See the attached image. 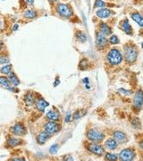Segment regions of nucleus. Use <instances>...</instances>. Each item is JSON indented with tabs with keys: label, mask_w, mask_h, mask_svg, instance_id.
I'll return each mask as SVG.
<instances>
[{
	"label": "nucleus",
	"mask_w": 143,
	"mask_h": 161,
	"mask_svg": "<svg viewBox=\"0 0 143 161\" xmlns=\"http://www.w3.org/2000/svg\"><path fill=\"white\" fill-rule=\"evenodd\" d=\"M107 62L112 66H118L123 61V55L117 48H112L107 55Z\"/></svg>",
	"instance_id": "obj_1"
},
{
	"label": "nucleus",
	"mask_w": 143,
	"mask_h": 161,
	"mask_svg": "<svg viewBox=\"0 0 143 161\" xmlns=\"http://www.w3.org/2000/svg\"><path fill=\"white\" fill-rule=\"evenodd\" d=\"M138 51L134 46L127 45L124 47V58L127 63L132 64L137 60Z\"/></svg>",
	"instance_id": "obj_2"
},
{
	"label": "nucleus",
	"mask_w": 143,
	"mask_h": 161,
	"mask_svg": "<svg viewBox=\"0 0 143 161\" xmlns=\"http://www.w3.org/2000/svg\"><path fill=\"white\" fill-rule=\"evenodd\" d=\"M87 138L89 141L93 142H100L105 139V134L103 132L97 129H89L87 133Z\"/></svg>",
	"instance_id": "obj_3"
},
{
	"label": "nucleus",
	"mask_w": 143,
	"mask_h": 161,
	"mask_svg": "<svg viewBox=\"0 0 143 161\" xmlns=\"http://www.w3.org/2000/svg\"><path fill=\"white\" fill-rule=\"evenodd\" d=\"M57 11L59 14V15L64 18H69L73 15V10L66 4H58L57 6Z\"/></svg>",
	"instance_id": "obj_4"
},
{
	"label": "nucleus",
	"mask_w": 143,
	"mask_h": 161,
	"mask_svg": "<svg viewBox=\"0 0 143 161\" xmlns=\"http://www.w3.org/2000/svg\"><path fill=\"white\" fill-rule=\"evenodd\" d=\"M118 157L123 161H131L135 159L136 152L132 149H124L119 153Z\"/></svg>",
	"instance_id": "obj_5"
},
{
	"label": "nucleus",
	"mask_w": 143,
	"mask_h": 161,
	"mask_svg": "<svg viewBox=\"0 0 143 161\" xmlns=\"http://www.w3.org/2000/svg\"><path fill=\"white\" fill-rule=\"evenodd\" d=\"M88 149L95 154V155H97V156H102L104 153H105V149L102 145L99 144L98 142H93L91 141L90 143H89L88 145Z\"/></svg>",
	"instance_id": "obj_6"
},
{
	"label": "nucleus",
	"mask_w": 143,
	"mask_h": 161,
	"mask_svg": "<svg viewBox=\"0 0 143 161\" xmlns=\"http://www.w3.org/2000/svg\"><path fill=\"white\" fill-rule=\"evenodd\" d=\"M59 125L57 123V122H49V123H46L44 126V130L46 133H49V134H54L56 133L57 131H59Z\"/></svg>",
	"instance_id": "obj_7"
},
{
	"label": "nucleus",
	"mask_w": 143,
	"mask_h": 161,
	"mask_svg": "<svg viewBox=\"0 0 143 161\" xmlns=\"http://www.w3.org/2000/svg\"><path fill=\"white\" fill-rule=\"evenodd\" d=\"M133 105L136 109H140L142 106H143V90H139L133 98Z\"/></svg>",
	"instance_id": "obj_8"
},
{
	"label": "nucleus",
	"mask_w": 143,
	"mask_h": 161,
	"mask_svg": "<svg viewBox=\"0 0 143 161\" xmlns=\"http://www.w3.org/2000/svg\"><path fill=\"white\" fill-rule=\"evenodd\" d=\"M96 43L99 48H105L107 46V39L100 31L96 35Z\"/></svg>",
	"instance_id": "obj_9"
},
{
	"label": "nucleus",
	"mask_w": 143,
	"mask_h": 161,
	"mask_svg": "<svg viewBox=\"0 0 143 161\" xmlns=\"http://www.w3.org/2000/svg\"><path fill=\"white\" fill-rule=\"evenodd\" d=\"M113 136H114V139L117 141L118 144H123V143H125L128 141L127 135L123 132H122V131H115V132H114Z\"/></svg>",
	"instance_id": "obj_10"
},
{
	"label": "nucleus",
	"mask_w": 143,
	"mask_h": 161,
	"mask_svg": "<svg viewBox=\"0 0 143 161\" xmlns=\"http://www.w3.org/2000/svg\"><path fill=\"white\" fill-rule=\"evenodd\" d=\"M11 132L15 135H24L26 133V128L22 124H15L13 127H11Z\"/></svg>",
	"instance_id": "obj_11"
},
{
	"label": "nucleus",
	"mask_w": 143,
	"mask_h": 161,
	"mask_svg": "<svg viewBox=\"0 0 143 161\" xmlns=\"http://www.w3.org/2000/svg\"><path fill=\"white\" fill-rule=\"evenodd\" d=\"M96 15L98 17H99L101 19H106V18H108L111 16L112 12L110 9H107V8H100L99 10L97 11Z\"/></svg>",
	"instance_id": "obj_12"
},
{
	"label": "nucleus",
	"mask_w": 143,
	"mask_h": 161,
	"mask_svg": "<svg viewBox=\"0 0 143 161\" xmlns=\"http://www.w3.org/2000/svg\"><path fill=\"white\" fill-rule=\"evenodd\" d=\"M122 30L127 34V35H132V27L131 26L128 19H124L121 23Z\"/></svg>",
	"instance_id": "obj_13"
},
{
	"label": "nucleus",
	"mask_w": 143,
	"mask_h": 161,
	"mask_svg": "<svg viewBox=\"0 0 143 161\" xmlns=\"http://www.w3.org/2000/svg\"><path fill=\"white\" fill-rule=\"evenodd\" d=\"M99 31L104 34L105 36H109L112 33V29L109 25H107L106 23H101L99 24Z\"/></svg>",
	"instance_id": "obj_14"
},
{
	"label": "nucleus",
	"mask_w": 143,
	"mask_h": 161,
	"mask_svg": "<svg viewBox=\"0 0 143 161\" xmlns=\"http://www.w3.org/2000/svg\"><path fill=\"white\" fill-rule=\"evenodd\" d=\"M49 103H47L45 99L43 98H38L37 101H36V107L37 109L40 112H44L46 106H49Z\"/></svg>",
	"instance_id": "obj_15"
},
{
	"label": "nucleus",
	"mask_w": 143,
	"mask_h": 161,
	"mask_svg": "<svg viewBox=\"0 0 143 161\" xmlns=\"http://www.w3.org/2000/svg\"><path fill=\"white\" fill-rule=\"evenodd\" d=\"M105 146H106L107 149H108L110 150H113V149H115L118 147V143H117V141L115 139L108 138L105 141Z\"/></svg>",
	"instance_id": "obj_16"
},
{
	"label": "nucleus",
	"mask_w": 143,
	"mask_h": 161,
	"mask_svg": "<svg viewBox=\"0 0 143 161\" xmlns=\"http://www.w3.org/2000/svg\"><path fill=\"white\" fill-rule=\"evenodd\" d=\"M49 137H50V134H49V133H46V132L45 133H40L38 136H37V141H38V144H44L47 140L49 139Z\"/></svg>",
	"instance_id": "obj_17"
},
{
	"label": "nucleus",
	"mask_w": 143,
	"mask_h": 161,
	"mask_svg": "<svg viewBox=\"0 0 143 161\" xmlns=\"http://www.w3.org/2000/svg\"><path fill=\"white\" fill-rule=\"evenodd\" d=\"M46 118L49 119L50 121H57L60 118V115L56 110H50L46 113Z\"/></svg>",
	"instance_id": "obj_18"
},
{
	"label": "nucleus",
	"mask_w": 143,
	"mask_h": 161,
	"mask_svg": "<svg viewBox=\"0 0 143 161\" xmlns=\"http://www.w3.org/2000/svg\"><path fill=\"white\" fill-rule=\"evenodd\" d=\"M131 19H132L134 22H136V23H138L139 26L143 27V16H142L140 14H139V13H133V14L131 15Z\"/></svg>",
	"instance_id": "obj_19"
},
{
	"label": "nucleus",
	"mask_w": 143,
	"mask_h": 161,
	"mask_svg": "<svg viewBox=\"0 0 143 161\" xmlns=\"http://www.w3.org/2000/svg\"><path fill=\"white\" fill-rule=\"evenodd\" d=\"M24 102L27 106H31L35 102V97L31 92H28L24 97Z\"/></svg>",
	"instance_id": "obj_20"
},
{
	"label": "nucleus",
	"mask_w": 143,
	"mask_h": 161,
	"mask_svg": "<svg viewBox=\"0 0 143 161\" xmlns=\"http://www.w3.org/2000/svg\"><path fill=\"white\" fill-rule=\"evenodd\" d=\"M8 79L10 81V82L14 85V86H17L20 84V81L18 80V78L16 77V75L14 73H10L8 75Z\"/></svg>",
	"instance_id": "obj_21"
},
{
	"label": "nucleus",
	"mask_w": 143,
	"mask_h": 161,
	"mask_svg": "<svg viewBox=\"0 0 143 161\" xmlns=\"http://www.w3.org/2000/svg\"><path fill=\"white\" fill-rule=\"evenodd\" d=\"M76 38H77L78 41H80L81 43H84L85 41H87V35L83 31H78L76 33Z\"/></svg>",
	"instance_id": "obj_22"
},
{
	"label": "nucleus",
	"mask_w": 143,
	"mask_h": 161,
	"mask_svg": "<svg viewBox=\"0 0 143 161\" xmlns=\"http://www.w3.org/2000/svg\"><path fill=\"white\" fill-rule=\"evenodd\" d=\"M22 140L20 139H17V138H9L8 141H7V143L10 145V146H13V147H15L17 145H20L22 144Z\"/></svg>",
	"instance_id": "obj_23"
},
{
	"label": "nucleus",
	"mask_w": 143,
	"mask_h": 161,
	"mask_svg": "<svg viewBox=\"0 0 143 161\" xmlns=\"http://www.w3.org/2000/svg\"><path fill=\"white\" fill-rule=\"evenodd\" d=\"M0 84L6 88H10L11 87V82L9 79H7L5 76H0Z\"/></svg>",
	"instance_id": "obj_24"
},
{
	"label": "nucleus",
	"mask_w": 143,
	"mask_h": 161,
	"mask_svg": "<svg viewBox=\"0 0 143 161\" xmlns=\"http://www.w3.org/2000/svg\"><path fill=\"white\" fill-rule=\"evenodd\" d=\"M36 15H37V13H36L34 10H27V11L24 13V17H25V18H28V19L35 18Z\"/></svg>",
	"instance_id": "obj_25"
},
{
	"label": "nucleus",
	"mask_w": 143,
	"mask_h": 161,
	"mask_svg": "<svg viewBox=\"0 0 143 161\" xmlns=\"http://www.w3.org/2000/svg\"><path fill=\"white\" fill-rule=\"evenodd\" d=\"M11 69H12V66L11 65H7L3 66L1 69H0V74H9L11 73Z\"/></svg>",
	"instance_id": "obj_26"
},
{
	"label": "nucleus",
	"mask_w": 143,
	"mask_h": 161,
	"mask_svg": "<svg viewBox=\"0 0 143 161\" xmlns=\"http://www.w3.org/2000/svg\"><path fill=\"white\" fill-rule=\"evenodd\" d=\"M119 39L116 35H112L110 38H109V43L111 45H116V44H119Z\"/></svg>",
	"instance_id": "obj_27"
},
{
	"label": "nucleus",
	"mask_w": 143,
	"mask_h": 161,
	"mask_svg": "<svg viewBox=\"0 0 143 161\" xmlns=\"http://www.w3.org/2000/svg\"><path fill=\"white\" fill-rule=\"evenodd\" d=\"M106 6V3L103 0H96V2L94 4V8H101Z\"/></svg>",
	"instance_id": "obj_28"
},
{
	"label": "nucleus",
	"mask_w": 143,
	"mask_h": 161,
	"mask_svg": "<svg viewBox=\"0 0 143 161\" xmlns=\"http://www.w3.org/2000/svg\"><path fill=\"white\" fill-rule=\"evenodd\" d=\"M131 125H132V127L135 128V129L140 128V122H139V120L138 118H133V119L131 120Z\"/></svg>",
	"instance_id": "obj_29"
},
{
	"label": "nucleus",
	"mask_w": 143,
	"mask_h": 161,
	"mask_svg": "<svg viewBox=\"0 0 143 161\" xmlns=\"http://www.w3.org/2000/svg\"><path fill=\"white\" fill-rule=\"evenodd\" d=\"M105 158L107 160H117V156L114 153H107L105 156Z\"/></svg>",
	"instance_id": "obj_30"
},
{
	"label": "nucleus",
	"mask_w": 143,
	"mask_h": 161,
	"mask_svg": "<svg viewBox=\"0 0 143 161\" xmlns=\"http://www.w3.org/2000/svg\"><path fill=\"white\" fill-rule=\"evenodd\" d=\"M9 62V58L7 55H1L0 56V65H5Z\"/></svg>",
	"instance_id": "obj_31"
},
{
	"label": "nucleus",
	"mask_w": 143,
	"mask_h": 161,
	"mask_svg": "<svg viewBox=\"0 0 143 161\" xmlns=\"http://www.w3.org/2000/svg\"><path fill=\"white\" fill-rule=\"evenodd\" d=\"M58 148H59L58 144H53L49 149V152L51 154H56L57 152V150H58Z\"/></svg>",
	"instance_id": "obj_32"
},
{
	"label": "nucleus",
	"mask_w": 143,
	"mask_h": 161,
	"mask_svg": "<svg viewBox=\"0 0 143 161\" xmlns=\"http://www.w3.org/2000/svg\"><path fill=\"white\" fill-rule=\"evenodd\" d=\"M118 91H119L121 94H123V95H130V94H131V90H124V89H119Z\"/></svg>",
	"instance_id": "obj_33"
},
{
	"label": "nucleus",
	"mask_w": 143,
	"mask_h": 161,
	"mask_svg": "<svg viewBox=\"0 0 143 161\" xmlns=\"http://www.w3.org/2000/svg\"><path fill=\"white\" fill-rule=\"evenodd\" d=\"M71 117H72V115H71V113L70 112H68L67 114H66V116H65V122L66 123H70L71 122Z\"/></svg>",
	"instance_id": "obj_34"
},
{
	"label": "nucleus",
	"mask_w": 143,
	"mask_h": 161,
	"mask_svg": "<svg viewBox=\"0 0 143 161\" xmlns=\"http://www.w3.org/2000/svg\"><path fill=\"white\" fill-rule=\"evenodd\" d=\"M73 117H74V120H75V121H77L78 119H80V117H81V112H80V111H76L75 114H74V116H73Z\"/></svg>",
	"instance_id": "obj_35"
},
{
	"label": "nucleus",
	"mask_w": 143,
	"mask_h": 161,
	"mask_svg": "<svg viewBox=\"0 0 143 161\" xmlns=\"http://www.w3.org/2000/svg\"><path fill=\"white\" fill-rule=\"evenodd\" d=\"M24 2L28 5H32L34 3V0H24Z\"/></svg>",
	"instance_id": "obj_36"
},
{
	"label": "nucleus",
	"mask_w": 143,
	"mask_h": 161,
	"mask_svg": "<svg viewBox=\"0 0 143 161\" xmlns=\"http://www.w3.org/2000/svg\"><path fill=\"white\" fill-rule=\"evenodd\" d=\"M18 27H19V25H18V24L14 25V26H13V31H17V30H18Z\"/></svg>",
	"instance_id": "obj_37"
},
{
	"label": "nucleus",
	"mask_w": 143,
	"mask_h": 161,
	"mask_svg": "<svg viewBox=\"0 0 143 161\" xmlns=\"http://www.w3.org/2000/svg\"><path fill=\"white\" fill-rule=\"evenodd\" d=\"M83 82H84L85 84H86V83L89 84V79H88V78H85V79L83 80Z\"/></svg>",
	"instance_id": "obj_38"
},
{
	"label": "nucleus",
	"mask_w": 143,
	"mask_h": 161,
	"mask_svg": "<svg viewBox=\"0 0 143 161\" xmlns=\"http://www.w3.org/2000/svg\"><path fill=\"white\" fill-rule=\"evenodd\" d=\"M139 147H140V149H141L143 150V141H141V142L139 143Z\"/></svg>",
	"instance_id": "obj_39"
},
{
	"label": "nucleus",
	"mask_w": 143,
	"mask_h": 161,
	"mask_svg": "<svg viewBox=\"0 0 143 161\" xmlns=\"http://www.w3.org/2000/svg\"><path fill=\"white\" fill-rule=\"evenodd\" d=\"M2 47H3V43H2L1 41H0V51L2 50Z\"/></svg>",
	"instance_id": "obj_40"
},
{
	"label": "nucleus",
	"mask_w": 143,
	"mask_h": 161,
	"mask_svg": "<svg viewBox=\"0 0 143 161\" xmlns=\"http://www.w3.org/2000/svg\"><path fill=\"white\" fill-rule=\"evenodd\" d=\"M14 160H25V159H24V158H15V157Z\"/></svg>",
	"instance_id": "obj_41"
},
{
	"label": "nucleus",
	"mask_w": 143,
	"mask_h": 161,
	"mask_svg": "<svg viewBox=\"0 0 143 161\" xmlns=\"http://www.w3.org/2000/svg\"><path fill=\"white\" fill-rule=\"evenodd\" d=\"M1 28H2V21L0 20V30H1Z\"/></svg>",
	"instance_id": "obj_42"
},
{
	"label": "nucleus",
	"mask_w": 143,
	"mask_h": 161,
	"mask_svg": "<svg viewBox=\"0 0 143 161\" xmlns=\"http://www.w3.org/2000/svg\"><path fill=\"white\" fill-rule=\"evenodd\" d=\"M50 1H52V2H57V0H50Z\"/></svg>",
	"instance_id": "obj_43"
},
{
	"label": "nucleus",
	"mask_w": 143,
	"mask_h": 161,
	"mask_svg": "<svg viewBox=\"0 0 143 161\" xmlns=\"http://www.w3.org/2000/svg\"><path fill=\"white\" fill-rule=\"evenodd\" d=\"M141 47H142V48H143V42H142V43H141Z\"/></svg>",
	"instance_id": "obj_44"
},
{
	"label": "nucleus",
	"mask_w": 143,
	"mask_h": 161,
	"mask_svg": "<svg viewBox=\"0 0 143 161\" xmlns=\"http://www.w3.org/2000/svg\"><path fill=\"white\" fill-rule=\"evenodd\" d=\"M3 1H5V0H3Z\"/></svg>",
	"instance_id": "obj_45"
}]
</instances>
